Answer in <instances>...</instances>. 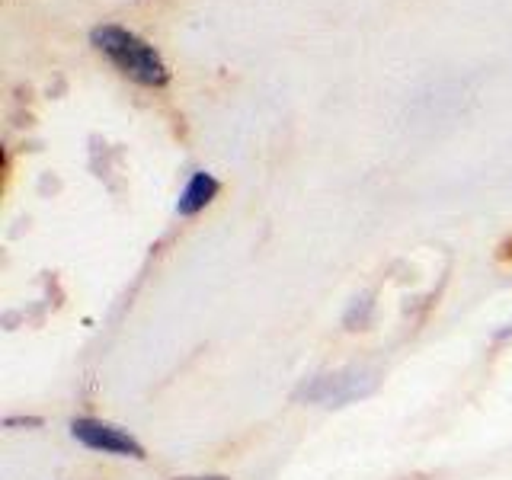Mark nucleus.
Segmentation results:
<instances>
[{
	"instance_id": "f257e3e1",
	"label": "nucleus",
	"mask_w": 512,
	"mask_h": 480,
	"mask_svg": "<svg viewBox=\"0 0 512 480\" xmlns=\"http://www.w3.org/2000/svg\"><path fill=\"white\" fill-rule=\"evenodd\" d=\"M90 45L119 74H125L128 80H135L138 87L160 90V87L170 84L167 61L160 58V52L148 39H141L138 32H132V29H125L119 23H103V26H96L90 32Z\"/></svg>"
},
{
	"instance_id": "f03ea898",
	"label": "nucleus",
	"mask_w": 512,
	"mask_h": 480,
	"mask_svg": "<svg viewBox=\"0 0 512 480\" xmlns=\"http://www.w3.org/2000/svg\"><path fill=\"white\" fill-rule=\"evenodd\" d=\"M378 388V372L375 368H336V372L314 375L301 384L298 400L304 404H317V407H346L356 404V400L368 397Z\"/></svg>"
},
{
	"instance_id": "7ed1b4c3",
	"label": "nucleus",
	"mask_w": 512,
	"mask_h": 480,
	"mask_svg": "<svg viewBox=\"0 0 512 480\" xmlns=\"http://www.w3.org/2000/svg\"><path fill=\"white\" fill-rule=\"evenodd\" d=\"M68 432L77 445L90 448L96 455H109V458H128V461H144L148 458V448L135 436L132 429H125L103 416H74L68 423Z\"/></svg>"
},
{
	"instance_id": "20e7f679",
	"label": "nucleus",
	"mask_w": 512,
	"mask_h": 480,
	"mask_svg": "<svg viewBox=\"0 0 512 480\" xmlns=\"http://www.w3.org/2000/svg\"><path fill=\"white\" fill-rule=\"evenodd\" d=\"M221 196V180L208 170H196L180 189V199H176V215L180 218H196L202 215L208 205Z\"/></svg>"
},
{
	"instance_id": "39448f33",
	"label": "nucleus",
	"mask_w": 512,
	"mask_h": 480,
	"mask_svg": "<svg viewBox=\"0 0 512 480\" xmlns=\"http://www.w3.org/2000/svg\"><path fill=\"white\" fill-rule=\"evenodd\" d=\"M372 311H375V301L372 298H356L349 304V311H346V330H365L368 327V320H372Z\"/></svg>"
},
{
	"instance_id": "423d86ee",
	"label": "nucleus",
	"mask_w": 512,
	"mask_h": 480,
	"mask_svg": "<svg viewBox=\"0 0 512 480\" xmlns=\"http://www.w3.org/2000/svg\"><path fill=\"white\" fill-rule=\"evenodd\" d=\"M42 416H7L4 420V426L7 429H13V426H26V429H42Z\"/></svg>"
},
{
	"instance_id": "0eeeda50",
	"label": "nucleus",
	"mask_w": 512,
	"mask_h": 480,
	"mask_svg": "<svg viewBox=\"0 0 512 480\" xmlns=\"http://www.w3.org/2000/svg\"><path fill=\"white\" fill-rule=\"evenodd\" d=\"M167 480H231V477L228 474H176Z\"/></svg>"
},
{
	"instance_id": "6e6552de",
	"label": "nucleus",
	"mask_w": 512,
	"mask_h": 480,
	"mask_svg": "<svg viewBox=\"0 0 512 480\" xmlns=\"http://www.w3.org/2000/svg\"><path fill=\"white\" fill-rule=\"evenodd\" d=\"M512 340V320H506L503 327L493 330V343H509Z\"/></svg>"
}]
</instances>
